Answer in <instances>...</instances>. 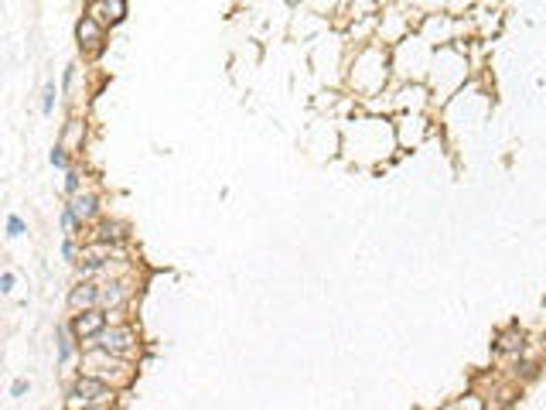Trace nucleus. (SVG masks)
Returning <instances> with one entry per match:
<instances>
[{
  "label": "nucleus",
  "mask_w": 546,
  "mask_h": 410,
  "mask_svg": "<svg viewBox=\"0 0 546 410\" xmlns=\"http://www.w3.org/2000/svg\"><path fill=\"white\" fill-rule=\"evenodd\" d=\"M89 17H96L99 24H120L126 17V0H93Z\"/></svg>",
  "instance_id": "0eeeda50"
},
{
  "label": "nucleus",
  "mask_w": 546,
  "mask_h": 410,
  "mask_svg": "<svg viewBox=\"0 0 546 410\" xmlns=\"http://www.w3.org/2000/svg\"><path fill=\"white\" fill-rule=\"evenodd\" d=\"M99 298H103V284H96V281H82V284L72 287L69 304H72V311H82V308H96Z\"/></svg>",
  "instance_id": "6e6552de"
},
{
  "label": "nucleus",
  "mask_w": 546,
  "mask_h": 410,
  "mask_svg": "<svg viewBox=\"0 0 546 410\" xmlns=\"http://www.w3.org/2000/svg\"><path fill=\"white\" fill-rule=\"evenodd\" d=\"M113 400V386H109L106 379L99 376H89V373H82V376L72 383V390H69V407H103Z\"/></svg>",
  "instance_id": "f03ea898"
},
{
  "label": "nucleus",
  "mask_w": 546,
  "mask_h": 410,
  "mask_svg": "<svg viewBox=\"0 0 546 410\" xmlns=\"http://www.w3.org/2000/svg\"><path fill=\"white\" fill-rule=\"evenodd\" d=\"M109 253H113L109 250V243L99 239L96 246H89V250L79 256V274H82V277H93V274H99V270H106L109 267Z\"/></svg>",
  "instance_id": "39448f33"
},
{
  "label": "nucleus",
  "mask_w": 546,
  "mask_h": 410,
  "mask_svg": "<svg viewBox=\"0 0 546 410\" xmlns=\"http://www.w3.org/2000/svg\"><path fill=\"white\" fill-rule=\"evenodd\" d=\"M14 274H11V270H4V274H0V291H4V294H11V291H14Z\"/></svg>",
  "instance_id": "f3484780"
},
{
  "label": "nucleus",
  "mask_w": 546,
  "mask_h": 410,
  "mask_svg": "<svg viewBox=\"0 0 546 410\" xmlns=\"http://www.w3.org/2000/svg\"><path fill=\"white\" fill-rule=\"evenodd\" d=\"M72 82H76V65H69V69H65V89H69Z\"/></svg>",
  "instance_id": "412c9836"
},
{
  "label": "nucleus",
  "mask_w": 546,
  "mask_h": 410,
  "mask_svg": "<svg viewBox=\"0 0 546 410\" xmlns=\"http://www.w3.org/2000/svg\"><path fill=\"white\" fill-rule=\"evenodd\" d=\"M21 233H24V219H21V216H7V236L17 239Z\"/></svg>",
  "instance_id": "2eb2a0df"
},
{
  "label": "nucleus",
  "mask_w": 546,
  "mask_h": 410,
  "mask_svg": "<svg viewBox=\"0 0 546 410\" xmlns=\"http://www.w3.org/2000/svg\"><path fill=\"white\" fill-rule=\"evenodd\" d=\"M79 189H82V171H69L65 174V191L69 195H79Z\"/></svg>",
  "instance_id": "4468645a"
},
{
  "label": "nucleus",
  "mask_w": 546,
  "mask_h": 410,
  "mask_svg": "<svg viewBox=\"0 0 546 410\" xmlns=\"http://www.w3.org/2000/svg\"><path fill=\"white\" fill-rule=\"evenodd\" d=\"M82 373L106 379V383H123V379H130V363H126V356H116L103 346H89V352L82 356Z\"/></svg>",
  "instance_id": "f257e3e1"
},
{
  "label": "nucleus",
  "mask_w": 546,
  "mask_h": 410,
  "mask_svg": "<svg viewBox=\"0 0 546 410\" xmlns=\"http://www.w3.org/2000/svg\"><path fill=\"white\" fill-rule=\"evenodd\" d=\"M79 229H82V219L76 216V209H72V205H65V209H62V233H65V236H76Z\"/></svg>",
  "instance_id": "f8f14e48"
},
{
  "label": "nucleus",
  "mask_w": 546,
  "mask_h": 410,
  "mask_svg": "<svg viewBox=\"0 0 546 410\" xmlns=\"http://www.w3.org/2000/svg\"><path fill=\"white\" fill-rule=\"evenodd\" d=\"M72 339H76V331H72V329H65V325H59V329H55V342H59V359H62V363H69V359L76 356Z\"/></svg>",
  "instance_id": "9d476101"
},
{
  "label": "nucleus",
  "mask_w": 546,
  "mask_h": 410,
  "mask_svg": "<svg viewBox=\"0 0 546 410\" xmlns=\"http://www.w3.org/2000/svg\"><path fill=\"white\" fill-rule=\"evenodd\" d=\"M48 161H51L55 168H65V147H55V151L48 154Z\"/></svg>",
  "instance_id": "6ab92c4d"
},
{
  "label": "nucleus",
  "mask_w": 546,
  "mask_h": 410,
  "mask_svg": "<svg viewBox=\"0 0 546 410\" xmlns=\"http://www.w3.org/2000/svg\"><path fill=\"white\" fill-rule=\"evenodd\" d=\"M103 28H106V24H99L96 17H82V21H79V28H76L79 48H82V51H89V55H96V51L103 48Z\"/></svg>",
  "instance_id": "423d86ee"
},
{
  "label": "nucleus",
  "mask_w": 546,
  "mask_h": 410,
  "mask_svg": "<svg viewBox=\"0 0 546 410\" xmlns=\"http://www.w3.org/2000/svg\"><path fill=\"white\" fill-rule=\"evenodd\" d=\"M51 110H55V86H45V99H41V113H45V116H51Z\"/></svg>",
  "instance_id": "dca6fc26"
},
{
  "label": "nucleus",
  "mask_w": 546,
  "mask_h": 410,
  "mask_svg": "<svg viewBox=\"0 0 546 410\" xmlns=\"http://www.w3.org/2000/svg\"><path fill=\"white\" fill-rule=\"evenodd\" d=\"M62 256H65V260H76V256H79V250H76V243H72V236H65V243H62Z\"/></svg>",
  "instance_id": "a211bd4d"
},
{
  "label": "nucleus",
  "mask_w": 546,
  "mask_h": 410,
  "mask_svg": "<svg viewBox=\"0 0 546 410\" xmlns=\"http://www.w3.org/2000/svg\"><path fill=\"white\" fill-rule=\"evenodd\" d=\"M126 298V284H103V298H99V304L106 308V311H113V308H120Z\"/></svg>",
  "instance_id": "9b49d317"
},
{
  "label": "nucleus",
  "mask_w": 546,
  "mask_h": 410,
  "mask_svg": "<svg viewBox=\"0 0 546 410\" xmlns=\"http://www.w3.org/2000/svg\"><path fill=\"white\" fill-rule=\"evenodd\" d=\"M99 239H103V243H120V239H123V226H116V222H99Z\"/></svg>",
  "instance_id": "ddd939ff"
},
{
  "label": "nucleus",
  "mask_w": 546,
  "mask_h": 410,
  "mask_svg": "<svg viewBox=\"0 0 546 410\" xmlns=\"http://www.w3.org/2000/svg\"><path fill=\"white\" fill-rule=\"evenodd\" d=\"M93 346H103L109 352H116V356H126L130 349H137V331L130 329V325H106L93 339Z\"/></svg>",
  "instance_id": "20e7f679"
},
{
  "label": "nucleus",
  "mask_w": 546,
  "mask_h": 410,
  "mask_svg": "<svg viewBox=\"0 0 546 410\" xmlns=\"http://www.w3.org/2000/svg\"><path fill=\"white\" fill-rule=\"evenodd\" d=\"M106 325H109V311L103 308V304H96V308H82V311H76L69 329L76 331V339L89 342V339H96V335L106 329Z\"/></svg>",
  "instance_id": "7ed1b4c3"
},
{
  "label": "nucleus",
  "mask_w": 546,
  "mask_h": 410,
  "mask_svg": "<svg viewBox=\"0 0 546 410\" xmlns=\"http://www.w3.org/2000/svg\"><path fill=\"white\" fill-rule=\"evenodd\" d=\"M69 205L76 209V216H79L82 222L93 219L96 212H99V199H96L93 191H86V195H72V202H69Z\"/></svg>",
  "instance_id": "1a4fd4ad"
},
{
  "label": "nucleus",
  "mask_w": 546,
  "mask_h": 410,
  "mask_svg": "<svg viewBox=\"0 0 546 410\" xmlns=\"http://www.w3.org/2000/svg\"><path fill=\"white\" fill-rule=\"evenodd\" d=\"M24 394H28V379H14V386H11V396H17V400H21Z\"/></svg>",
  "instance_id": "aec40b11"
}]
</instances>
